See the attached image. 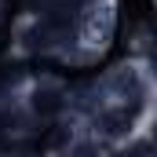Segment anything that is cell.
<instances>
[{
	"label": "cell",
	"mask_w": 157,
	"mask_h": 157,
	"mask_svg": "<svg viewBox=\"0 0 157 157\" xmlns=\"http://www.w3.org/2000/svg\"><path fill=\"white\" fill-rule=\"evenodd\" d=\"M102 102H135V99H154V77L146 59H128L113 70H106L95 80Z\"/></svg>",
	"instance_id": "2"
},
{
	"label": "cell",
	"mask_w": 157,
	"mask_h": 157,
	"mask_svg": "<svg viewBox=\"0 0 157 157\" xmlns=\"http://www.w3.org/2000/svg\"><path fill=\"white\" fill-rule=\"evenodd\" d=\"M18 106L29 124H51L70 117V88L55 77H37L18 88Z\"/></svg>",
	"instance_id": "1"
}]
</instances>
